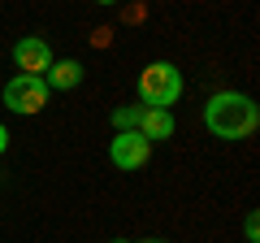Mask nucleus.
Instances as JSON below:
<instances>
[{
  "instance_id": "f257e3e1",
  "label": "nucleus",
  "mask_w": 260,
  "mask_h": 243,
  "mask_svg": "<svg viewBox=\"0 0 260 243\" xmlns=\"http://www.w3.org/2000/svg\"><path fill=\"white\" fill-rule=\"evenodd\" d=\"M204 126L213 139H225V143H239V139H251L260 126V109L247 92H217L208 96L204 104Z\"/></svg>"
},
{
  "instance_id": "39448f33",
  "label": "nucleus",
  "mask_w": 260,
  "mask_h": 243,
  "mask_svg": "<svg viewBox=\"0 0 260 243\" xmlns=\"http://www.w3.org/2000/svg\"><path fill=\"white\" fill-rule=\"evenodd\" d=\"M13 66H18V74H44L48 66H52V44H48L44 35H26L13 44Z\"/></svg>"
},
{
  "instance_id": "ddd939ff",
  "label": "nucleus",
  "mask_w": 260,
  "mask_h": 243,
  "mask_svg": "<svg viewBox=\"0 0 260 243\" xmlns=\"http://www.w3.org/2000/svg\"><path fill=\"white\" fill-rule=\"evenodd\" d=\"M109 243H130V239H109Z\"/></svg>"
},
{
  "instance_id": "f8f14e48",
  "label": "nucleus",
  "mask_w": 260,
  "mask_h": 243,
  "mask_svg": "<svg viewBox=\"0 0 260 243\" xmlns=\"http://www.w3.org/2000/svg\"><path fill=\"white\" fill-rule=\"evenodd\" d=\"M95 5H117V0H95Z\"/></svg>"
},
{
  "instance_id": "423d86ee",
  "label": "nucleus",
  "mask_w": 260,
  "mask_h": 243,
  "mask_svg": "<svg viewBox=\"0 0 260 243\" xmlns=\"http://www.w3.org/2000/svg\"><path fill=\"white\" fill-rule=\"evenodd\" d=\"M39 78L48 83V92H74V87L83 83V61H74V56L56 61V56H52V66H48Z\"/></svg>"
},
{
  "instance_id": "6e6552de",
  "label": "nucleus",
  "mask_w": 260,
  "mask_h": 243,
  "mask_svg": "<svg viewBox=\"0 0 260 243\" xmlns=\"http://www.w3.org/2000/svg\"><path fill=\"white\" fill-rule=\"evenodd\" d=\"M143 117V104H121V109H113V131H135Z\"/></svg>"
},
{
  "instance_id": "7ed1b4c3",
  "label": "nucleus",
  "mask_w": 260,
  "mask_h": 243,
  "mask_svg": "<svg viewBox=\"0 0 260 243\" xmlns=\"http://www.w3.org/2000/svg\"><path fill=\"white\" fill-rule=\"evenodd\" d=\"M48 83L39 74H13L9 83H5V109L9 113H22V117H30V113H44V104H48Z\"/></svg>"
},
{
  "instance_id": "9b49d317",
  "label": "nucleus",
  "mask_w": 260,
  "mask_h": 243,
  "mask_svg": "<svg viewBox=\"0 0 260 243\" xmlns=\"http://www.w3.org/2000/svg\"><path fill=\"white\" fill-rule=\"evenodd\" d=\"M139 243H165V239H139Z\"/></svg>"
},
{
  "instance_id": "9d476101",
  "label": "nucleus",
  "mask_w": 260,
  "mask_h": 243,
  "mask_svg": "<svg viewBox=\"0 0 260 243\" xmlns=\"http://www.w3.org/2000/svg\"><path fill=\"white\" fill-rule=\"evenodd\" d=\"M5 152H9V126L0 122V157H5Z\"/></svg>"
},
{
  "instance_id": "20e7f679",
  "label": "nucleus",
  "mask_w": 260,
  "mask_h": 243,
  "mask_svg": "<svg viewBox=\"0 0 260 243\" xmlns=\"http://www.w3.org/2000/svg\"><path fill=\"white\" fill-rule=\"evenodd\" d=\"M152 157V143L143 139L139 131H117L109 139V161L121 169V174H135V169H143Z\"/></svg>"
},
{
  "instance_id": "f03ea898",
  "label": "nucleus",
  "mask_w": 260,
  "mask_h": 243,
  "mask_svg": "<svg viewBox=\"0 0 260 243\" xmlns=\"http://www.w3.org/2000/svg\"><path fill=\"white\" fill-rule=\"evenodd\" d=\"M182 96V70L174 61H148L139 70V104L143 109H169Z\"/></svg>"
},
{
  "instance_id": "0eeeda50",
  "label": "nucleus",
  "mask_w": 260,
  "mask_h": 243,
  "mask_svg": "<svg viewBox=\"0 0 260 243\" xmlns=\"http://www.w3.org/2000/svg\"><path fill=\"white\" fill-rule=\"evenodd\" d=\"M135 131H139L148 143H160V139L174 135V113H169V109H143V117H139Z\"/></svg>"
},
{
  "instance_id": "1a4fd4ad",
  "label": "nucleus",
  "mask_w": 260,
  "mask_h": 243,
  "mask_svg": "<svg viewBox=\"0 0 260 243\" xmlns=\"http://www.w3.org/2000/svg\"><path fill=\"white\" fill-rule=\"evenodd\" d=\"M243 234H247V243H260V217L256 213L243 217Z\"/></svg>"
}]
</instances>
